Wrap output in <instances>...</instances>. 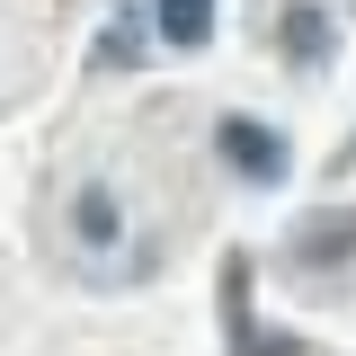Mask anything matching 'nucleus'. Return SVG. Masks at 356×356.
Wrapping results in <instances>:
<instances>
[{
	"instance_id": "1",
	"label": "nucleus",
	"mask_w": 356,
	"mask_h": 356,
	"mask_svg": "<svg viewBox=\"0 0 356 356\" xmlns=\"http://www.w3.org/2000/svg\"><path fill=\"white\" fill-rule=\"evenodd\" d=\"M214 152H222V170L241 178V187H285L294 178V143L267 125V116H241V107L214 116Z\"/></svg>"
},
{
	"instance_id": "2",
	"label": "nucleus",
	"mask_w": 356,
	"mask_h": 356,
	"mask_svg": "<svg viewBox=\"0 0 356 356\" xmlns=\"http://www.w3.org/2000/svg\"><path fill=\"white\" fill-rule=\"evenodd\" d=\"M356 267V205H312V214L285 222V276H339Z\"/></svg>"
},
{
	"instance_id": "3",
	"label": "nucleus",
	"mask_w": 356,
	"mask_h": 356,
	"mask_svg": "<svg viewBox=\"0 0 356 356\" xmlns=\"http://www.w3.org/2000/svg\"><path fill=\"white\" fill-rule=\"evenodd\" d=\"M63 222H72V250H81V259H116V250L134 241L125 187H116V178H81V187H72V205H63ZM98 276H107V267H98Z\"/></svg>"
},
{
	"instance_id": "4",
	"label": "nucleus",
	"mask_w": 356,
	"mask_h": 356,
	"mask_svg": "<svg viewBox=\"0 0 356 356\" xmlns=\"http://www.w3.org/2000/svg\"><path fill=\"white\" fill-rule=\"evenodd\" d=\"M276 63H285L294 81H321V72L339 63V18H330L321 0H285V9H276Z\"/></svg>"
},
{
	"instance_id": "5",
	"label": "nucleus",
	"mask_w": 356,
	"mask_h": 356,
	"mask_svg": "<svg viewBox=\"0 0 356 356\" xmlns=\"http://www.w3.org/2000/svg\"><path fill=\"white\" fill-rule=\"evenodd\" d=\"M214 18H222V0H152V36L170 54H205L214 44Z\"/></svg>"
},
{
	"instance_id": "6",
	"label": "nucleus",
	"mask_w": 356,
	"mask_h": 356,
	"mask_svg": "<svg viewBox=\"0 0 356 356\" xmlns=\"http://www.w3.org/2000/svg\"><path fill=\"white\" fill-rule=\"evenodd\" d=\"M143 36H152V9H143V0H125V9L107 18V36H98V72H134V63L152 54Z\"/></svg>"
},
{
	"instance_id": "7",
	"label": "nucleus",
	"mask_w": 356,
	"mask_h": 356,
	"mask_svg": "<svg viewBox=\"0 0 356 356\" xmlns=\"http://www.w3.org/2000/svg\"><path fill=\"white\" fill-rule=\"evenodd\" d=\"M250 276H259L250 250H232V259H222V339H232V348L259 330V312H250Z\"/></svg>"
},
{
	"instance_id": "8",
	"label": "nucleus",
	"mask_w": 356,
	"mask_h": 356,
	"mask_svg": "<svg viewBox=\"0 0 356 356\" xmlns=\"http://www.w3.org/2000/svg\"><path fill=\"white\" fill-rule=\"evenodd\" d=\"M232 356H312V339H294V330H267V321H259V330H250Z\"/></svg>"
},
{
	"instance_id": "9",
	"label": "nucleus",
	"mask_w": 356,
	"mask_h": 356,
	"mask_svg": "<svg viewBox=\"0 0 356 356\" xmlns=\"http://www.w3.org/2000/svg\"><path fill=\"white\" fill-rule=\"evenodd\" d=\"M330 178H356V134L339 143V152H330Z\"/></svg>"
}]
</instances>
